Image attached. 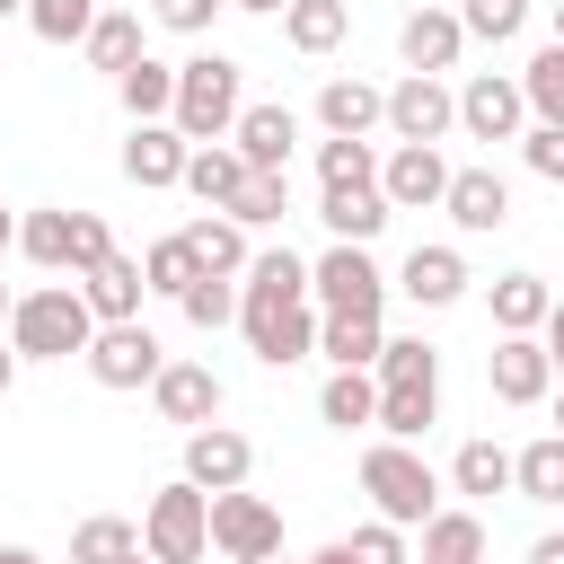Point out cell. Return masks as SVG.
<instances>
[{"instance_id":"cell-19","label":"cell","mask_w":564,"mask_h":564,"mask_svg":"<svg viewBox=\"0 0 564 564\" xmlns=\"http://www.w3.org/2000/svg\"><path fill=\"white\" fill-rule=\"evenodd\" d=\"M229 141H238V159H247L256 176H291V141H300V115H291V106H247Z\"/></svg>"},{"instance_id":"cell-46","label":"cell","mask_w":564,"mask_h":564,"mask_svg":"<svg viewBox=\"0 0 564 564\" xmlns=\"http://www.w3.org/2000/svg\"><path fill=\"white\" fill-rule=\"evenodd\" d=\"M520 159H529V176L564 185V123H529V132H520Z\"/></svg>"},{"instance_id":"cell-58","label":"cell","mask_w":564,"mask_h":564,"mask_svg":"<svg viewBox=\"0 0 564 564\" xmlns=\"http://www.w3.org/2000/svg\"><path fill=\"white\" fill-rule=\"evenodd\" d=\"M555 44H564V0H555Z\"/></svg>"},{"instance_id":"cell-24","label":"cell","mask_w":564,"mask_h":564,"mask_svg":"<svg viewBox=\"0 0 564 564\" xmlns=\"http://www.w3.org/2000/svg\"><path fill=\"white\" fill-rule=\"evenodd\" d=\"M388 212H397V203H388L379 185H352V194H317V220L335 229V247H370V238L388 229Z\"/></svg>"},{"instance_id":"cell-30","label":"cell","mask_w":564,"mask_h":564,"mask_svg":"<svg viewBox=\"0 0 564 564\" xmlns=\"http://www.w3.org/2000/svg\"><path fill=\"white\" fill-rule=\"evenodd\" d=\"M344 26H352V9H344V0H291V9H282L291 53H335V44H344Z\"/></svg>"},{"instance_id":"cell-42","label":"cell","mask_w":564,"mask_h":564,"mask_svg":"<svg viewBox=\"0 0 564 564\" xmlns=\"http://www.w3.org/2000/svg\"><path fill=\"white\" fill-rule=\"evenodd\" d=\"M282 212H291V176H247V185H238V203H229V220H238V229H273Z\"/></svg>"},{"instance_id":"cell-41","label":"cell","mask_w":564,"mask_h":564,"mask_svg":"<svg viewBox=\"0 0 564 564\" xmlns=\"http://www.w3.org/2000/svg\"><path fill=\"white\" fill-rule=\"evenodd\" d=\"M317 185H326V194L379 185V159H370V141H317Z\"/></svg>"},{"instance_id":"cell-51","label":"cell","mask_w":564,"mask_h":564,"mask_svg":"<svg viewBox=\"0 0 564 564\" xmlns=\"http://www.w3.org/2000/svg\"><path fill=\"white\" fill-rule=\"evenodd\" d=\"M18 388V344H0V397Z\"/></svg>"},{"instance_id":"cell-29","label":"cell","mask_w":564,"mask_h":564,"mask_svg":"<svg viewBox=\"0 0 564 564\" xmlns=\"http://www.w3.org/2000/svg\"><path fill=\"white\" fill-rule=\"evenodd\" d=\"M317 414H326L335 432H361V423H379V379H370V370H335V379L317 388Z\"/></svg>"},{"instance_id":"cell-60","label":"cell","mask_w":564,"mask_h":564,"mask_svg":"<svg viewBox=\"0 0 564 564\" xmlns=\"http://www.w3.org/2000/svg\"><path fill=\"white\" fill-rule=\"evenodd\" d=\"M106 9H132V0H106Z\"/></svg>"},{"instance_id":"cell-43","label":"cell","mask_w":564,"mask_h":564,"mask_svg":"<svg viewBox=\"0 0 564 564\" xmlns=\"http://www.w3.org/2000/svg\"><path fill=\"white\" fill-rule=\"evenodd\" d=\"M141 273H150V291H167V300H185V291L203 282V264H194V247H185V238H159V247L141 256Z\"/></svg>"},{"instance_id":"cell-27","label":"cell","mask_w":564,"mask_h":564,"mask_svg":"<svg viewBox=\"0 0 564 564\" xmlns=\"http://www.w3.org/2000/svg\"><path fill=\"white\" fill-rule=\"evenodd\" d=\"M485 300H494V326H502V335H538L546 308H555V291H546L538 273H494Z\"/></svg>"},{"instance_id":"cell-50","label":"cell","mask_w":564,"mask_h":564,"mask_svg":"<svg viewBox=\"0 0 564 564\" xmlns=\"http://www.w3.org/2000/svg\"><path fill=\"white\" fill-rule=\"evenodd\" d=\"M529 564H564V538H538V546H529Z\"/></svg>"},{"instance_id":"cell-1","label":"cell","mask_w":564,"mask_h":564,"mask_svg":"<svg viewBox=\"0 0 564 564\" xmlns=\"http://www.w3.org/2000/svg\"><path fill=\"white\" fill-rule=\"evenodd\" d=\"M9 344H18V361H70V352L97 344V308L79 300V282H44V291L18 300Z\"/></svg>"},{"instance_id":"cell-25","label":"cell","mask_w":564,"mask_h":564,"mask_svg":"<svg viewBox=\"0 0 564 564\" xmlns=\"http://www.w3.org/2000/svg\"><path fill=\"white\" fill-rule=\"evenodd\" d=\"M176 238L194 247V264H203V273H229V282H238V273L256 264V247H247V229H238L229 212H203V220H185Z\"/></svg>"},{"instance_id":"cell-3","label":"cell","mask_w":564,"mask_h":564,"mask_svg":"<svg viewBox=\"0 0 564 564\" xmlns=\"http://www.w3.org/2000/svg\"><path fill=\"white\" fill-rule=\"evenodd\" d=\"M361 494H370V511L388 529H423L441 511V476L414 458V441H370L361 449Z\"/></svg>"},{"instance_id":"cell-11","label":"cell","mask_w":564,"mask_h":564,"mask_svg":"<svg viewBox=\"0 0 564 564\" xmlns=\"http://www.w3.org/2000/svg\"><path fill=\"white\" fill-rule=\"evenodd\" d=\"M247 467H256V441H247V432H229V423L185 432V485H203V494H238Z\"/></svg>"},{"instance_id":"cell-13","label":"cell","mask_w":564,"mask_h":564,"mask_svg":"<svg viewBox=\"0 0 564 564\" xmlns=\"http://www.w3.org/2000/svg\"><path fill=\"white\" fill-rule=\"evenodd\" d=\"M485 388H494L502 405H538V397L555 388V361H546V344H538V335H502V344L485 352Z\"/></svg>"},{"instance_id":"cell-4","label":"cell","mask_w":564,"mask_h":564,"mask_svg":"<svg viewBox=\"0 0 564 564\" xmlns=\"http://www.w3.org/2000/svg\"><path fill=\"white\" fill-rule=\"evenodd\" d=\"M18 247H26L44 273H70V282L115 256V238H106L97 212H26V220H18Z\"/></svg>"},{"instance_id":"cell-10","label":"cell","mask_w":564,"mask_h":564,"mask_svg":"<svg viewBox=\"0 0 564 564\" xmlns=\"http://www.w3.org/2000/svg\"><path fill=\"white\" fill-rule=\"evenodd\" d=\"M88 361V379L97 388H150L159 370H167V352H159V335L132 317V326H97V344L79 352Z\"/></svg>"},{"instance_id":"cell-5","label":"cell","mask_w":564,"mask_h":564,"mask_svg":"<svg viewBox=\"0 0 564 564\" xmlns=\"http://www.w3.org/2000/svg\"><path fill=\"white\" fill-rule=\"evenodd\" d=\"M141 546L159 555V564H203L212 555V494L203 485H159L150 494V511H141Z\"/></svg>"},{"instance_id":"cell-55","label":"cell","mask_w":564,"mask_h":564,"mask_svg":"<svg viewBox=\"0 0 564 564\" xmlns=\"http://www.w3.org/2000/svg\"><path fill=\"white\" fill-rule=\"evenodd\" d=\"M9 317H18V300H9V291H0V326H9Z\"/></svg>"},{"instance_id":"cell-15","label":"cell","mask_w":564,"mask_h":564,"mask_svg":"<svg viewBox=\"0 0 564 564\" xmlns=\"http://www.w3.org/2000/svg\"><path fill=\"white\" fill-rule=\"evenodd\" d=\"M397 53H405V70H423V79L458 70V53H467V26H458V9H414V18L397 26Z\"/></svg>"},{"instance_id":"cell-40","label":"cell","mask_w":564,"mask_h":564,"mask_svg":"<svg viewBox=\"0 0 564 564\" xmlns=\"http://www.w3.org/2000/svg\"><path fill=\"white\" fill-rule=\"evenodd\" d=\"M520 97H529V115H538V123H564V44H538V53H529Z\"/></svg>"},{"instance_id":"cell-61","label":"cell","mask_w":564,"mask_h":564,"mask_svg":"<svg viewBox=\"0 0 564 564\" xmlns=\"http://www.w3.org/2000/svg\"><path fill=\"white\" fill-rule=\"evenodd\" d=\"M273 564H282V555H273Z\"/></svg>"},{"instance_id":"cell-20","label":"cell","mask_w":564,"mask_h":564,"mask_svg":"<svg viewBox=\"0 0 564 564\" xmlns=\"http://www.w3.org/2000/svg\"><path fill=\"white\" fill-rule=\"evenodd\" d=\"M379 194H388L397 212H432V203L449 194V159H441V150H405V141H397V159L379 167Z\"/></svg>"},{"instance_id":"cell-37","label":"cell","mask_w":564,"mask_h":564,"mask_svg":"<svg viewBox=\"0 0 564 564\" xmlns=\"http://www.w3.org/2000/svg\"><path fill=\"white\" fill-rule=\"evenodd\" d=\"M449 485H458V494H511V449H502V441H458Z\"/></svg>"},{"instance_id":"cell-6","label":"cell","mask_w":564,"mask_h":564,"mask_svg":"<svg viewBox=\"0 0 564 564\" xmlns=\"http://www.w3.org/2000/svg\"><path fill=\"white\" fill-rule=\"evenodd\" d=\"M308 300H317L326 317H379V308H388V273L370 264V247H326V256L308 264Z\"/></svg>"},{"instance_id":"cell-59","label":"cell","mask_w":564,"mask_h":564,"mask_svg":"<svg viewBox=\"0 0 564 564\" xmlns=\"http://www.w3.org/2000/svg\"><path fill=\"white\" fill-rule=\"evenodd\" d=\"M555 432H564V397H555Z\"/></svg>"},{"instance_id":"cell-54","label":"cell","mask_w":564,"mask_h":564,"mask_svg":"<svg viewBox=\"0 0 564 564\" xmlns=\"http://www.w3.org/2000/svg\"><path fill=\"white\" fill-rule=\"evenodd\" d=\"M9 247H18V220H9V212H0V256H9Z\"/></svg>"},{"instance_id":"cell-14","label":"cell","mask_w":564,"mask_h":564,"mask_svg":"<svg viewBox=\"0 0 564 564\" xmlns=\"http://www.w3.org/2000/svg\"><path fill=\"white\" fill-rule=\"evenodd\" d=\"M150 405H159V423L203 432V423L220 414V379H212V361H167V370L150 379Z\"/></svg>"},{"instance_id":"cell-48","label":"cell","mask_w":564,"mask_h":564,"mask_svg":"<svg viewBox=\"0 0 564 564\" xmlns=\"http://www.w3.org/2000/svg\"><path fill=\"white\" fill-rule=\"evenodd\" d=\"M220 9H229V0H150V18H159L167 35H212Z\"/></svg>"},{"instance_id":"cell-56","label":"cell","mask_w":564,"mask_h":564,"mask_svg":"<svg viewBox=\"0 0 564 564\" xmlns=\"http://www.w3.org/2000/svg\"><path fill=\"white\" fill-rule=\"evenodd\" d=\"M0 18H26V0H0Z\"/></svg>"},{"instance_id":"cell-57","label":"cell","mask_w":564,"mask_h":564,"mask_svg":"<svg viewBox=\"0 0 564 564\" xmlns=\"http://www.w3.org/2000/svg\"><path fill=\"white\" fill-rule=\"evenodd\" d=\"M123 564H159V555H150V546H141V555H123Z\"/></svg>"},{"instance_id":"cell-9","label":"cell","mask_w":564,"mask_h":564,"mask_svg":"<svg viewBox=\"0 0 564 564\" xmlns=\"http://www.w3.org/2000/svg\"><path fill=\"white\" fill-rule=\"evenodd\" d=\"M449 123H458V88H441V79H423V70H405V79L388 88V132H397L405 150H441Z\"/></svg>"},{"instance_id":"cell-49","label":"cell","mask_w":564,"mask_h":564,"mask_svg":"<svg viewBox=\"0 0 564 564\" xmlns=\"http://www.w3.org/2000/svg\"><path fill=\"white\" fill-rule=\"evenodd\" d=\"M538 344H546V361H555V370H564V300H555V308H546V326H538Z\"/></svg>"},{"instance_id":"cell-35","label":"cell","mask_w":564,"mask_h":564,"mask_svg":"<svg viewBox=\"0 0 564 564\" xmlns=\"http://www.w3.org/2000/svg\"><path fill=\"white\" fill-rule=\"evenodd\" d=\"M370 379H379V388H441V352H432L423 335H388V352H379Z\"/></svg>"},{"instance_id":"cell-26","label":"cell","mask_w":564,"mask_h":564,"mask_svg":"<svg viewBox=\"0 0 564 564\" xmlns=\"http://www.w3.org/2000/svg\"><path fill=\"white\" fill-rule=\"evenodd\" d=\"M115 97H123V115H132V123H167V115H176V62L141 53V62L115 79Z\"/></svg>"},{"instance_id":"cell-21","label":"cell","mask_w":564,"mask_h":564,"mask_svg":"<svg viewBox=\"0 0 564 564\" xmlns=\"http://www.w3.org/2000/svg\"><path fill=\"white\" fill-rule=\"evenodd\" d=\"M141 291H150L141 256H106L97 273H79V300L97 308V326H132V317H141Z\"/></svg>"},{"instance_id":"cell-8","label":"cell","mask_w":564,"mask_h":564,"mask_svg":"<svg viewBox=\"0 0 564 564\" xmlns=\"http://www.w3.org/2000/svg\"><path fill=\"white\" fill-rule=\"evenodd\" d=\"M212 546L229 555V564H273L282 555V511L264 502V494H212Z\"/></svg>"},{"instance_id":"cell-38","label":"cell","mask_w":564,"mask_h":564,"mask_svg":"<svg viewBox=\"0 0 564 564\" xmlns=\"http://www.w3.org/2000/svg\"><path fill=\"white\" fill-rule=\"evenodd\" d=\"M123 555H141V529H132V520L97 511V520L70 529V564H123Z\"/></svg>"},{"instance_id":"cell-47","label":"cell","mask_w":564,"mask_h":564,"mask_svg":"<svg viewBox=\"0 0 564 564\" xmlns=\"http://www.w3.org/2000/svg\"><path fill=\"white\" fill-rule=\"evenodd\" d=\"M344 555H352V564H405V529H388V520H361V529L344 538Z\"/></svg>"},{"instance_id":"cell-53","label":"cell","mask_w":564,"mask_h":564,"mask_svg":"<svg viewBox=\"0 0 564 564\" xmlns=\"http://www.w3.org/2000/svg\"><path fill=\"white\" fill-rule=\"evenodd\" d=\"M0 564H44V555L35 546H0Z\"/></svg>"},{"instance_id":"cell-17","label":"cell","mask_w":564,"mask_h":564,"mask_svg":"<svg viewBox=\"0 0 564 564\" xmlns=\"http://www.w3.org/2000/svg\"><path fill=\"white\" fill-rule=\"evenodd\" d=\"M441 212H449L467 238H494V229L511 220V185H502L494 167H449V194H441Z\"/></svg>"},{"instance_id":"cell-2","label":"cell","mask_w":564,"mask_h":564,"mask_svg":"<svg viewBox=\"0 0 564 564\" xmlns=\"http://www.w3.org/2000/svg\"><path fill=\"white\" fill-rule=\"evenodd\" d=\"M238 79H247V70H238L229 53H194V62H176V115H167V123H176L194 150H203V141H229L238 115H247Z\"/></svg>"},{"instance_id":"cell-52","label":"cell","mask_w":564,"mask_h":564,"mask_svg":"<svg viewBox=\"0 0 564 564\" xmlns=\"http://www.w3.org/2000/svg\"><path fill=\"white\" fill-rule=\"evenodd\" d=\"M229 9H256V18H282L291 0H229Z\"/></svg>"},{"instance_id":"cell-22","label":"cell","mask_w":564,"mask_h":564,"mask_svg":"<svg viewBox=\"0 0 564 564\" xmlns=\"http://www.w3.org/2000/svg\"><path fill=\"white\" fill-rule=\"evenodd\" d=\"M397 291H405L414 308H449V300L467 291V256H458V247H414V256L397 264Z\"/></svg>"},{"instance_id":"cell-16","label":"cell","mask_w":564,"mask_h":564,"mask_svg":"<svg viewBox=\"0 0 564 564\" xmlns=\"http://www.w3.org/2000/svg\"><path fill=\"white\" fill-rule=\"evenodd\" d=\"M185 159H194V141H185L176 123H132V141H123V176H132L141 194L185 185Z\"/></svg>"},{"instance_id":"cell-33","label":"cell","mask_w":564,"mask_h":564,"mask_svg":"<svg viewBox=\"0 0 564 564\" xmlns=\"http://www.w3.org/2000/svg\"><path fill=\"white\" fill-rule=\"evenodd\" d=\"M79 53H88L106 79H123V70L141 62V18H132V9H106V18L88 26V44H79Z\"/></svg>"},{"instance_id":"cell-39","label":"cell","mask_w":564,"mask_h":564,"mask_svg":"<svg viewBox=\"0 0 564 564\" xmlns=\"http://www.w3.org/2000/svg\"><path fill=\"white\" fill-rule=\"evenodd\" d=\"M97 18H106V0H26V26L44 44H88Z\"/></svg>"},{"instance_id":"cell-12","label":"cell","mask_w":564,"mask_h":564,"mask_svg":"<svg viewBox=\"0 0 564 564\" xmlns=\"http://www.w3.org/2000/svg\"><path fill=\"white\" fill-rule=\"evenodd\" d=\"M458 123H467L476 141H520V123H529V97H520V79H502V70H476V79L458 88Z\"/></svg>"},{"instance_id":"cell-44","label":"cell","mask_w":564,"mask_h":564,"mask_svg":"<svg viewBox=\"0 0 564 564\" xmlns=\"http://www.w3.org/2000/svg\"><path fill=\"white\" fill-rule=\"evenodd\" d=\"M458 26H467L476 44H511V35L529 26V0H458Z\"/></svg>"},{"instance_id":"cell-7","label":"cell","mask_w":564,"mask_h":564,"mask_svg":"<svg viewBox=\"0 0 564 564\" xmlns=\"http://www.w3.org/2000/svg\"><path fill=\"white\" fill-rule=\"evenodd\" d=\"M238 326H247V344H256V361L264 370H291V361H308L317 352V308L308 300H247L238 291Z\"/></svg>"},{"instance_id":"cell-34","label":"cell","mask_w":564,"mask_h":564,"mask_svg":"<svg viewBox=\"0 0 564 564\" xmlns=\"http://www.w3.org/2000/svg\"><path fill=\"white\" fill-rule=\"evenodd\" d=\"M238 291H247V300H308V264H300L291 247H264V256L238 273Z\"/></svg>"},{"instance_id":"cell-18","label":"cell","mask_w":564,"mask_h":564,"mask_svg":"<svg viewBox=\"0 0 564 564\" xmlns=\"http://www.w3.org/2000/svg\"><path fill=\"white\" fill-rule=\"evenodd\" d=\"M317 123H326V141H370V132L388 123V88H370V79H326V88H317Z\"/></svg>"},{"instance_id":"cell-28","label":"cell","mask_w":564,"mask_h":564,"mask_svg":"<svg viewBox=\"0 0 564 564\" xmlns=\"http://www.w3.org/2000/svg\"><path fill=\"white\" fill-rule=\"evenodd\" d=\"M317 352H326L335 370H379L388 326H379V317H326V326H317Z\"/></svg>"},{"instance_id":"cell-31","label":"cell","mask_w":564,"mask_h":564,"mask_svg":"<svg viewBox=\"0 0 564 564\" xmlns=\"http://www.w3.org/2000/svg\"><path fill=\"white\" fill-rule=\"evenodd\" d=\"M423 564H485V520L476 511H432L423 520Z\"/></svg>"},{"instance_id":"cell-23","label":"cell","mask_w":564,"mask_h":564,"mask_svg":"<svg viewBox=\"0 0 564 564\" xmlns=\"http://www.w3.org/2000/svg\"><path fill=\"white\" fill-rule=\"evenodd\" d=\"M247 176H256V167H247V159H238V141H203V150H194V159H185V194H194V203H203V212H229V203H238V185H247Z\"/></svg>"},{"instance_id":"cell-45","label":"cell","mask_w":564,"mask_h":564,"mask_svg":"<svg viewBox=\"0 0 564 564\" xmlns=\"http://www.w3.org/2000/svg\"><path fill=\"white\" fill-rule=\"evenodd\" d=\"M176 308H185V326H203V335H212V326H229V317H238V282H229V273H203Z\"/></svg>"},{"instance_id":"cell-36","label":"cell","mask_w":564,"mask_h":564,"mask_svg":"<svg viewBox=\"0 0 564 564\" xmlns=\"http://www.w3.org/2000/svg\"><path fill=\"white\" fill-rule=\"evenodd\" d=\"M441 423V388H379V432L388 441H423Z\"/></svg>"},{"instance_id":"cell-32","label":"cell","mask_w":564,"mask_h":564,"mask_svg":"<svg viewBox=\"0 0 564 564\" xmlns=\"http://www.w3.org/2000/svg\"><path fill=\"white\" fill-rule=\"evenodd\" d=\"M511 494H529V502H564V432L511 449Z\"/></svg>"}]
</instances>
